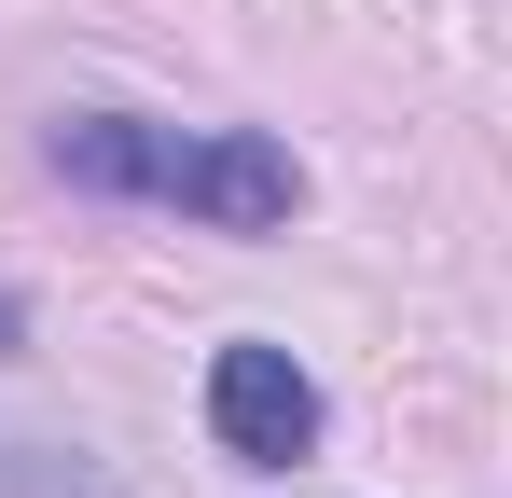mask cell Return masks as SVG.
<instances>
[{
    "label": "cell",
    "mask_w": 512,
    "mask_h": 498,
    "mask_svg": "<svg viewBox=\"0 0 512 498\" xmlns=\"http://www.w3.org/2000/svg\"><path fill=\"white\" fill-rule=\"evenodd\" d=\"M208 429H222L236 471H305V457H319L305 360H291V346H222V360H208Z\"/></svg>",
    "instance_id": "7a4b0ae2"
},
{
    "label": "cell",
    "mask_w": 512,
    "mask_h": 498,
    "mask_svg": "<svg viewBox=\"0 0 512 498\" xmlns=\"http://www.w3.org/2000/svg\"><path fill=\"white\" fill-rule=\"evenodd\" d=\"M56 166L84 180V194H153V208H194V222H222V236H263V222H291L305 208V166L277 153V139H180V125H125V111H84V125H56Z\"/></svg>",
    "instance_id": "6da1fadb"
}]
</instances>
